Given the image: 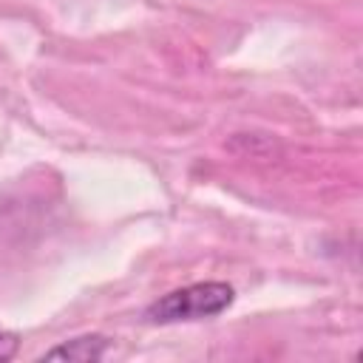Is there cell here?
Instances as JSON below:
<instances>
[{
	"mask_svg": "<svg viewBox=\"0 0 363 363\" xmlns=\"http://www.w3.org/2000/svg\"><path fill=\"white\" fill-rule=\"evenodd\" d=\"M235 301V289L224 281H201L182 289H173L153 301L145 309V318L150 323H182V320H201L216 318L224 309H230Z\"/></svg>",
	"mask_w": 363,
	"mask_h": 363,
	"instance_id": "obj_1",
	"label": "cell"
},
{
	"mask_svg": "<svg viewBox=\"0 0 363 363\" xmlns=\"http://www.w3.org/2000/svg\"><path fill=\"white\" fill-rule=\"evenodd\" d=\"M108 337L105 335H79L71 337L54 349H48L43 354V360H79V363H91V360H102L108 354Z\"/></svg>",
	"mask_w": 363,
	"mask_h": 363,
	"instance_id": "obj_2",
	"label": "cell"
},
{
	"mask_svg": "<svg viewBox=\"0 0 363 363\" xmlns=\"http://www.w3.org/2000/svg\"><path fill=\"white\" fill-rule=\"evenodd\" d=\"M17 349H20V337L14 332H9V329H0V363L11 360L17 354Z\"/></svg>",
	"mask_w": 363,
	"mask_h": 363,
	"instance_id": "obj_3",
	"label": "cell"
}]
</instances>
